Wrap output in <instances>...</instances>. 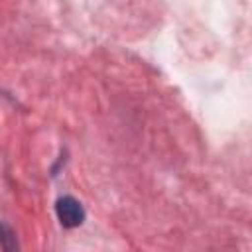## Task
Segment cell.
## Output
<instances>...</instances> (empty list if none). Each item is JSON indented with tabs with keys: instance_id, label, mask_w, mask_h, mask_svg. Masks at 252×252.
<instances>
[{
	"instance_id": "obj_1",
	"label": "cell",
	"mask_w": 252,
	"mask_h": 252,
	"mask_svg": "<svg viewBox=\"0 0 252 252\" xmlns=\"http://www.w3.org/2000/svg\"><path fill=\"white\" fill-rule=\"evenodd\" d=\"M55 213H57V219L59 222L65 226V228H75L79 226L83 220H85V209L83 205L73 199V197H61L57 199L55 203Z\"/></svg>"
}]
</instances>
